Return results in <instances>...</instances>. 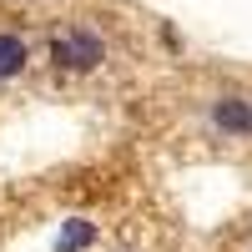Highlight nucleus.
Here are the masks:
<instances>
[{"mask_svg": "<svg viewBox=\"0 0 252 252\" xmlns=\"http://www.w3.org/2000/svg\"><path fill=\"white\" fill-rule=\"evenodd\" d=\"M46 56L56 71H71V76H91L106 66V35L91 31V26H66L46 40Z\"/></svg>", "mask_w": 252, "mask_h": 252, "instance_id": "1", "label": "nucleus"}, {"mask_svg": "<svg viewBox=\"0 0 252 252\" xmlns=\"http://www.w3.org/2000/svg\"><path fill=\"white\" fill-rule=\"evenodd\" d=\"M207 121H212L217 136H232V141L252 136V96H242V91H222V96H212Z\"/></svg>", "mask_w": 252, "mask_h": 252, "instance_id": "2", "label": "nucleus"}, {"mask_svg": "<svg viewBox=\"0 0 252 252\" xmlns=\"http://www.w3.org/2000/svg\"><path fill=\"white\" fill-rule=\"evenodd\" d=\"M31 66V40L20 31H0V81H15Z\"/></svg>", "mask_w": 252, "mask_h": 252, "instance_id": "3", "label": "nucleus"}, {"mask_svg": "<svg viewBox=\"0 0 252 252\" xmlns=\"http://www.w3.org/2000/svg\"><path fill=\"white\" fill-rule=\"evenodd\" d=\"M91 242H96V222L71 217L66 227H61V237H56V252H86Z\"/></svg>", "mask_w": 252, "mask_h": 252, "instance_id": "4", "label": "nucleus"}]
</instances>
